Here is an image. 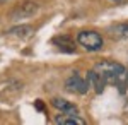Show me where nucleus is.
<instances>
[{
	"label": "nucleus",
	"instance_id": "f03ea898",
	"mask_svg": "<svg viewBox=\"0 0 128 125\" xmlns=\"http://www.w3.org/2000/svg\"><path fill=\"white\" fill-rule=\"evenodd\" d=\"M77 43L87 51H98L102 48V36L96 31H80L77 34Z\"/></svg>",
	"mask_w": 128,
	"mask_h": 125
},
{
	"label": "nucleus",
	"instance_id": "7ed1b4c3",
	"mask_svg": "<svg viewBox=\"0 0 128 125\" xmlns=\"http://www.w3.org/2000/svg\"><path fill=\"white\" fill-rule=\"evenodd\" d=\"M38 4L36 2H32V0H24V2H20L17 4L12 12H10V19L12 21H20V19H29L32 17L36 12H38Z\"/></svg>",
	"mask_w": 128,
	"mask_h": 125
},
{
	"label": "nucleus",
	"instance_id": "6e6552de",
	"mask_svg": "<svg viewBox=\"0 0 128 125\" xmlns=\"http://www.w3.org/2000/svg\"><path fill=\"white\" fill-rule=\"evenodd\" d=\"M55 123H60V125H86V120H82L79 115L63 113V115L55 118Z\"/></svg>",
	"mask_w": 128,
	"mask_h": 125
},
{
	"label": "nucleus",
	"instance_id": "1a4fd4ad",
	"mask_svg": "<svg viewBox=\"0 0 128 125\" xmlns=\"http://www.w3.org/2000/svg\"><path fill=\"white\" fill-rule=\"evenodd\" d=\"M87 81H89V84H90V87H94L98 93H102L104 86L108 84V82H106L102 77L99 76V74L96 72V70H94V69H92V70H90V72L87 74Z\"/></svg>",
	"mask_w": 128,
	"mask_h": 125
},
{
	"label": "nucleus",
	"instance_id": "f257e3e1",
	"mask_svg": "<svg viewBox=\"0 0 128 125\" xmlns=\"http://www.w3.org/2000/svg\"><path fill=\"white\" fill-rule=\"evenodd\" d=\"M94 70H96L106 82H116V84L121 86V84L125 82V79H126V69L123 67L121 64L113 62V60L98 62V64L94 65Z\"/></svg>",
	"mask_w": 128,
	"mask_h": 125
},
{
	"label": "nucleus",
	"instance_id": "0eeeda50",
	"mask_svg": "<svg viewBox=\"0 0 128 125\" xmlns=\"http://www.w3.org/2000/svg\"><path fill=\"white\" fill-rule=\"evenodd\" d=\"M53 43H55V45H56L62 51H67V53L75 51L74 39L70 38V36H65V34H62V36H55V38H53Z\"/></svg>",
	"mask_w": 128,
	"mask_h": 125
},
{
	"label": "nucleus",
	"instance_id": "f8f14e48",
	"mask_svg": "<svg viewBox=\"0 0 128 125\" xmlns=\"http://www.w3.org/2000/svg\"><path fill=\"white\" fill-rule=\"evenodd\" d=\"M0 2H5V0H0Z\"/></svg>",
	"mask_w": 128,
	"mask_h": 125
},
{
	"label": "nucleus",
	"instance_id": "423d86ee",
	"mask_svg": "<svg viewBox=\"0 0 128 125\" xmlns=\"http://www.w3.org/2000/svg\"><path fill=\"white\" fill-rule=\"evenodd\" d=\"M51 105L55 106L56 110H60L62 113H70V115H79V110H77V106L72 105L70 101L67 99H62V98H55L53 101H51Z\"/></svg>",
	"mask_w": 128,
	"mask_h": 125
},
{
	"label": "nucleus",
	"instance_id": "9b49d317",
	"mask_svg": "<svg viewBox=\"0 0 128 125\" xmlns=\"http://www.w3.org/2000/svg\"><path fill=\"white\" fill-rule=\"evenodd\" d=\"M114 2H118V4H121V2H126V0H114Z\"/></svg>",
	"mask_w": 128,
	"mask_h": 125
},
{
	"label": "nucleus",
	"instance_id": "39448f33",
	"mask_svg": "<svg viewBox=\"0 0 128 125\" xmlns=\"http://www.w3.org/2000/svg\"><path fill=\"white\" fill-rule=\"evenodd\" d=\"M108 33L114 39H126L128 38V22H118L108 28Z\"/></svg>",
	"mask_w": 128,
	"mask_h": 125
},
{
	"label": "nucleus",
	"instance_id": "20e7f679",
	"mask_svg": "<svg viewBox=\"0 0 128 125\" xmlns=\"http://www.w3.org/2000/svg\"><path fill=\"white\" fill-rule=\"evenodd\" d=\"M65 87L68 89L70 93H77V94H86L89 91V84L87 79H84V77H80L79 74H72V76L65 81Z\"/></svg>",
	"mask_w": 128,
	"mask_h": 125
},
{
	"label": "nucleus",
	"instance_id": "9d476101",
	"mask_svg": "<svg viewBox=\"0 0 128 125\" xmlns=\"http://www.w3.org/2000/svg\"><path fill=\"white\" fill-rule=\"evenodd\" d=\"M9 33L14 34V36H19V38H29L31 34L34 33V29L31 28V26H16V28L10 29Z\"/></svg>",
	"mask_w": 128,
	"mask_h": 125
}]
</instances>
